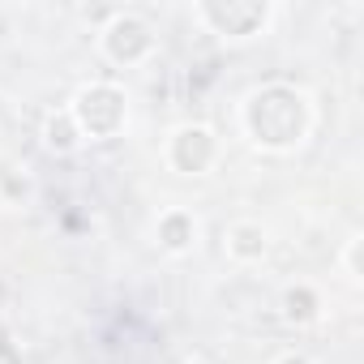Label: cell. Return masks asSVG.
Returning <instances> with one entry per match:
<instances>
[{
  "label": "cell",
  "instance_id": "cell-1",
  "mask_svg": "<svg viewBox=\"0 0 364 364\" xmlns=\"http://www.w3.org/2000/svg\"><path fill=\"white\" fill-rule=\"evenodd\" d=\"M266 5H228V9H202V18L206 22H219V31H228V35H240L236 31V22H245V35H253L262 22H266Z\"/></svg>",
  "mask_w": 364,
  "mask_h": 364
}]
</instances>
